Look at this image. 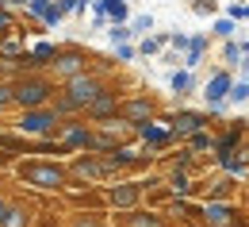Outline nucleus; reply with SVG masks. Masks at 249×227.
<instances>
[{"instance_id": "nucleus-30", "label": "nucleus", "mask_w": 249, "mask_h": 227, "mask_svg": "<svg viewBox=\"0 0 249 227\" xmlns=\"http://www.w3.org/2000/svg\"><path fill=\"white\" fill-rule=\"evenodd\" d=\"M31 227H62V212H46V208H38Z\"/></svg>"}, {"instance_id": "nucleus-37", "label": "nucleus", "mask_w": 249, "mask_h": 227, "mask_svg": "<svg viewBox=\"0 0 249 227\" xmlns=\"http://www.w3.org/2000/svg\"><path fill=\"white\" fill-rule=\"evenodd\" d=\"M12 162H16V158H12V154L0 146V173H8V169H12Z\"/></svg>"}, {"instance_id": "nucleus-23", "label": "nucleus", "mask_w": 249, "mask_h": 227, "mask_svg": "<svg viewBox=\"0 0 249 227\" xmlns=\"http://www.w3.org/2000/svg\"><path fill=\"white\" fill-rule=\"evenodd\" d=\"M169 89L177 93V97H188V93H196V77H192V69H173L169 73Z\"/></svg>"}, {"instance_id": "nucleus-39", "label": "nucleus", "mask_w": 249, "mask_h": 227, "mask_svg": "<svg viewBox=\"0 0 249 227\" xmlns=\"http://www.w3.org/2000/svg\"><path fill=\"white\" fill-rule=\"evenodd\" d=\"M238 46H242V58H249V42H238Z\"/></svg>"}, {"instance_id": "nucleus-4", "label": "nucleus", "mask_w": 249, "mask_h": 227, "mask_svg": "<svg viewBox=\"0 0 249 227\" xmlns=\"http://www.w3.org/2000/svg\"><path fill=\"white\" fill-rule=\"evenodd\" d=\"M58 124H62L58 112L46 104V108H23V112L16 116L12 131H19V135H27V139H54Z\"/></svg>"}, {"instance_id": "nucleus-42", "label": "nucleus", "mask_w": 249, "mask_h": 227, "mask_svg": "<svg viewBox=\"0 0 249 227\" xmlns=\"http://www.w3.org/2000/svg\"><path fill=\"white\" fill-rule=\"evenodd\" d=\"M246 8H249V4H246Z\"/></svg>"}, {"instance_id": "nucleus-8", "label": "nucleus", "mask_w": 249, "mask_h": 227, "mask_svg": "<svg viewBox=\"0 0 249 227\" xmlns=\"http://www.w3.org/2000/svg\"><path fill=\"white\" fill-rule=\"evenodd\" d=\"M92 124L85 120V116H73V120H62L58 131H54V139L62 143L69 154H81V150H92Z\"/></svg>"}, {"instance_id": "nucleus-35", "label": "nucleus", "mask_w": 249, "mask_h": 227, "mask_svg": "<svg viewBox=\"0 0 249 227\" xmlns=\"http://www.w3.org/2000/svg\"><path fill=\"white\" fill-rule=\"evenodd\" d=\"M0 108H12V81H0Z\"/></svg>"}, {"instance_id": "nucleus-16", "label": "nucleus", "mask_w": 249, "mask_h": 227, "mask_svg": "<svg viewBox=\"0 0 249 227\" xmlns=\"http://www.w3.org/2000/svg\"><path fill=\"white\" fill-rule=\"evenodd\" d=\"M199 200H242V181L230 177V173H218L211 181H203Z\"/></svg>"}, {"instance_id": "nucleus-20", "label": "nucleus", "mask_w": 249, "mask_h": 227, "mask_svg": "<svg viewBox=\"0 0 249 227\" xmlns=\"http://www.w3.org/2000/svg\"><path fill=\"white\" fill-rule=\"evenodd\" d=\"M207 50H211V39H207V35H188V50L180 54V65H184V69H196V65L207 58Z\"/></svg>"}, {"instance_id": "nucleus-26", "label": "nucleus", "mask_w": 249, "mask_h": 227, "mask_svg": "<svg viewBox=\"0 0 249 227\" xmlns=\"http://www.w3.org/2000/svg\"><path fill=\"white\" fill-rule=\"evenodd\" d=\"M226 104H234V108L249 104V81L246 77H234V85H230V93H226Z\"/></svg>"}, {"instance_id": "nucleus-31", "label": "nucleus", "mask_w": 249, "mask_h": 227, "mask_svg": "<svg viewBox=\"0 0 249 227\" xmlns=\"http://www.w3.org/2000/svg\"><path fill=\"white\" fill-rule=\"evenodd\" d=\"M134 58H138L134 42H115V62H134Z\"/></svg>"}, {"instance_id": "nucleus-18", "label": "nucleus", "mask_w": 249, "mask_h": 227, "mask_svg": "<svg viewBox=\"0 0 249 227\" xmlns=\"http://www.w3.org/2000/svg\"><path fill=\"white\" fill-rule=\"evenodd\" d=\"M62 227H111L107 208H65Z\"/></svg>"}, {"instance_id": "nucleus-7", "label": "nucleus", "mask_w": 249, "mask_h": 227, "mask_svg": "<svg viewBox=\"0 0 249 227\" xmlns=\"http://www.w3.org/2000/svg\"><path fill=\"white\" fill-rule=\"evenodd\" d=\"M134 139H138V143H142V150H146V154H154V158L177 146V139H173V131H169V120H165V116L146 120V124H134Z\"/></svg>"}, {"instance_id": "nucleus-11", "label": "nucleus", "mask_w": 249, "mask_h": 227, "mask_svg": "<svg viewBox=\"0 0 249 227\" xmlns=\"http://www.w3.org/2000/svg\"><path fill=\"white\" fill-rule=\"evenodd\" d=\"M123 124H146V120H157L161 116V104H157L150 93H130V97H123L119 100V112H115Z\"/></svg>"}, {"instance_id": "nucleus-38", "label": "nucleus", "mask_w": 249, "mask_h": 227, "mask_svg": "<svg viewBox=\"0 0 249 227\" xmlns=\"http://www.w3.org/2000/svg\"><path fill=\"white\" fill-rule=\"evenodd\" d=\"M4 208H8V193H0V220H4Z\"/></svg>"}, {"instance_id": "nucleus-13", "label": "nucleus", "mask_w": 249, "mask_h": 227, "mask_svg": "<svg viewBox=\"0 0 249 227\" xmlns=\"http://www.w3.org/2000/svg\"><path fill=\"white\" fill-rule=\"evenodd\" d=\"M165 216L180 227H203V200H196V196H173L165 204Z\"/></svg>"}, {"instance_id": "nucleus-15", "label": "nucleus", "mask_w": 249, "mask_h": 227, "mask_svg": "<svg viewBox=\"0 0 249 227\" xmlns=\"http://www.w3.org/2000/svg\"><path fill=\"white\" fill-rule=\"evenodd\" d=\"M165 120H169V131H173L177 143H184L188 135H196V131H203L211 124L207 112H192V108H180V112H173V116H165Z\"/></svg>"}, {"instance_id": "nucleus-33", "label": "nucleus", "mask_w": 249, "mask_h": 227, "mask_svg": "<svg viewBox=\"0 0 249 227\" xmlns=\"http://www.w3.org/2000/svg\"><path fill=\"white\" fill-rule=\"evenodd\" d=\"M226 16H230L234 23H242V20H249V8H246V4H238V0H234V4H226Z\"/></svg>"}, {"instance_id": "nucleus-10", "label": "nucleus", "mask_w": 249, "mask_h": 227, "mask_svg": "<svg viewBox=\"0 0 249 227\" xmlns=\"http://www.w3.org/2000/svg\"><path fill=\"white\" fill-rule=\"evenodd\" d=\"M107 216H111V227H180V224H173L161 208H146V204L126 208V212H107Z\"/></svg>"}, {"instance_id": "nucleus-5", "label": "nucleus", "mask_w": 249, "mask_h": 227, "mask_svg": "<svg viewBox=\"0 0 249 227\" xmlns=\"http://www.w3.org/2000/svg\"><path fill=\"white\" fill-rule=\"evenodd\" d=\"M100 189H104V208L107 212H126V208L142 204V177H115Z\"/></svg>"}, {"instance_id": "nucleus-17", "label": "nucleus", "mask_w": 249, "mask_h": 227, "mask_svg": "<svg viewBox=\"0 0 249 227\" xmlns=\"http://www.w3.org/2000/svg\"><path fill=\"white\" fill-rule=\"evenodd\" d=\"M38 204H31L27 196H8V208H4V220L0 227H31Z\"/></svg>"}, {"instance_id": "nucleus-2", "label": "nucleus", "mask_w": 249, "mask_h": 227, "mask_svg": "<svg viewBox=\"0 0 249 227\" xmlns=\"http://www.w3.org/2000/svg\"><path fill=\"white\" fill-rule=\"evenodd\" d=\"M58 93V85L50 81V73H19L12 77V108H46Z\"/></svg>"}, {"instance_id": "nucleus-21", "label": "nucleus", "mask_w": 249, "mask_h": 227, "mask_svg": "<svg viewBox=\"0 0 249 227\" xmlns=\"http://www.w3.org/2000/svg\"><path fill=\"white\" fill-rule=\"evenodd\" d=\"M23 35L27 31H8V35H0V62H16L27 46H23Z\"/></svg>"}, {"instance_id": "nucleus-1", "label": "nucleus", "mask_w": 249, "mask_h": 227, "mask_svg": "<svg viewBox=\"0 0 249 227\" xmlns=\"http://www.w3.org/2000/svg\"><path fill=\"white\" fill-rule=\"evenodd\" d=\"M8 173H12L19 185H27L31 193H42V196H62L65 189L73 185L65 158H38V154H27V158H16Z\"/></svg>"}, {"instance_id": "nucleus-3", "label": "nucleus", "mask_w": 249, "mask_h": 227, "mask_svg": "<svg viewBox=\"0 0 249 227\" xmlns=\"http://www.w3.org/2000/svg\"><path fill=\"white\" fill-rule=\"evenodd\" d=\"M69 177L73 185H107L119 177V169L111 165L107 154H96V150H81V154H69Z\"/></svg>"}, {"instance_id": "nucleus-36", "label": "nucleus", "mask_w": 249, "mask_h": 227, "mask_svg": "<svg viewBox=\"0 0 249 227\" xmlns=\"http://www.w3.org/2000/svg\"><path fill=\"white\" fill-rule=\"evenodd\" d=\"M192 8H196L199 16H211V12H215V0H192Z\"/></svg>"}, {"instance_id": "nucleus-12", "label": "nucleus", "mask_w": 249, "mask_h": 227, "mask_svg": "<svg viewBox=\"0 0 249 227\" xmlns=\"http://www.w3.org/2000/svg\"><path fill=\"white\" fill-rule=\"evenodd\" d=\"M230 85H234V69H215L211 77H207V85H203V100H207V116L215 120L226 112V93H230Z\"/></svg>"}, {"instance_id": "nucleus-24", "label": "nucleus", "mask_w": 249, "mask_h": 227, "mask_svg": "<svg viewBox=\"0 0 249 227\" xmlns=\"http://www.w3.org/2000/svg\"><path fill=\"white\" fill-rule=\"evenodd\" d=\"M165 42H169V31H161V35H146V39H142L134 50H138L142 58H154V54H161V50H165Z\"/></svg>"}, {"instance_id": "nucleus-19", "label": "nucleus", "mask_w": 249, "mask_h": 227, "mask_svg": "<svg viewBox=\"0 0 249 227\" xmlns=\"http://www.w3.org/2000/svg\"><path fill=\"white\" fill-rule=\"evenodd\" d=\"M23 12H27L31 20H38L42 27H58V23L65 20V16H62V8H58L54 0H31V4L23 8Z\"/></svg>"}, {"instance_id": "nucleus-34", "label": "nucleus", "mask_w": 249, "mask_h": 227, "mask_svg": "<svg viewBox=\"0 0 249 227\" xmlns=\"http://www.w3.org/2000/svg\"><path fill=\"white\" fill-rule=\"evenodd\" d=\"M130 31H134V35H146V31H154V16H134Z\"/></svg>"}, {"instance_id": "nucleus-29", "label": "nucleus", "mask_w": 249, "mask_h": 227, "mask_svg": "<svg viewBox=\"0 0 249 227\" xmlns=\"http://www.w3.org/2000/svg\"><path fill=\"white\" fill-rule=\"evenodd\" d=\"M107 39L111 42H134V31H130V23H107Z\"/></svg>"}, {"instance_id": "nucleus-40", "label": "nucleus", "mask_w": 249, "mask_h": 227, "mask_svg": "<svg viewBox=\"0 0 249 227\" xmlns=\"http://www.w3.org/2000/svg\"><path fill=\"white\" fill-rule=\"evenodd\" d=\"M12 4H19V8H27V4H31V0H12Z\"/></svg>"}, {"instance_id": "nucleus-6", "label": "nucleus", "mask_w": 249, "mask_h": 227, "mask_svg": "<svg viewBox=\"0 0 249 227\" xmlns=\"http://www.w3.org/2000/svg\"><path fill=\"white\" fill-rule=\"evenodd\" d=\"M203 227H249V208L242 200H203Z\"/></svg>"}, {"instance_id": "nucleus-41", "label": "nucleus", "mask_w": 249, "mask_h": 227, "mask_svg": "<svg viewBox=\"0 0 249 227\" xmlns=\"http://www.w3.org/2000/svg\"><path fill=\"white\" fill-rule=\"evenodd\" d=\"M0 116H4V108H0Z\"/></svg>"}, {"instance_id": "nucleus-32", "label": "nucleus", "mask_w": 249, "mask_h": 227, "mask_svg": "<svg viewBox=\"0 0 249 227\" xmlns=\"http://www.w3.org/2000/svg\"><path fill=\"white\" fill-rule=\"evenodd\" d=\"M165 46H173V54H184L188 50V35L184 31H169V42Z\"/></svg>"}, {"instance_id": "nucleus-25", "label": "nucleus", "mask_w": 249, "mask_h": 227, "mask_svg": "<svg viewBox=\"0 0 249 227\" xmlns=\"http://www.w3.org/2000/svg\"><path fill=\"white\" fill-rule=\"evenodd\" d=\"M58 50H62V46H54V42H35L31 50H27V54L35 58V65H38V69H46V65H50L54 58H58Z\"/></svg>"}, {"instance_id": "nucleus-9", "label": "nucleus", "mask_w": 249, "mask_h": 227, "mask_svg": "<svg viewBox=\"0 0 249 227\" xmlns=\"http://www.w3.org/2000/svg\"><path fill=\"white\" fill-rule=\"evenodd\" d=\"M89 62H92V58H89L81 46H62V50H58V58L46 65V69H50V81H54V85H62V81L77 77V73H89V69H92Z\"/></svg>"}, {"instance_id": "nucleus-14", "label": "nucleus", "mask_w": 249, "mask_h": 227, "mask_svg": "<svg viewBox=\"0 0 249 227\" xmlns=\"http://www.w3.org/2000/svg\"><path fill=\"white\" fill-rule=\"evenodd\" d=\"M119 100H123V93L115 89V85H104L100 93H96V100L81 112L89 124H104V120H115V112H119Z\"/></svg>"}, {"instance_id": "nucleus-27", "label": "nucleus", "mask_w": 249, "mask_h": 227, "mask_svg": "<svg viewBox=\"0 0 249 227\" xmlns=\"http://www.w3.org/2000/svg\"><path fill=\"white\" fill-rule=\"evenodd\" d=\"M238 62H242V46H238V39H226L222 42V65L226 69H238Z\"/></svg>"}, {"instance_id": "nucleus-28", "label": "nucleus", "mask_w": 249, "mask_h": 227, "mask_svg": "<svg viewBox=\"0 0 249 227\" xmlns=\"http://www.w3.org/2000/svg\"><path fill=\"white\" fill-rule=\"evenodd\" d=\"M211 35L226 42V39H234V35H238V23H234L230 16H222V20H215V23H211Z\"/></svg>"}, {"instance_id": "nucleus-22", "label": "nucleus", "mask_w": 249, "mask_h": 227, "mask_svg": "<svg viewBox=\"0 0 249 227\" xmlns=\"http://www.w3.org/2000/svg\"><path fill=\"white\" fill-rule=\"evenodd\" d=\"M184 146L196 154V158H207V154L215 150V135H211V127H203V131H196V135H188Z\"/></svg>"}]
</instances>
